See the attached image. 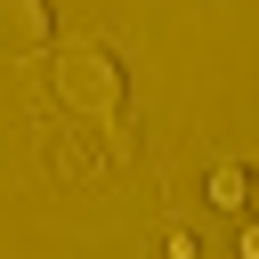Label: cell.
Here are the masks:
<instances>
[{"mask_svg":"<svg viewBox=\"0 0 259 259\" xmlns=\"http://www.w3.org/2000/svg\"><path fill=\"white\" fill-rule=\"evenodd\" d=\"M49 89H57L65 113H89V121H113L130 105V73H121V57L105 40H65L49 57Z\"/></svg>","mask_w":259,"mask_h":259,"instance_id":"cell-1","label":"cell"},{"mask_svg":"<svg viewBox=\"0 0 259 259\" xmlns=\"http://www.w3.org/2000/svg\"><path fill=\"white\" fill-rule=\"evenodd\" d=\"M49 40H57L49 0H0V57H40Z\"/></svg>","mask_w":259,"mask_h":259,"instance_id":"cell-2","label":"cell"},{"mask_svg":"<svg viewBox=\"0 0 259 259\" xmlns=\"http://www.w3.org/2000/svg\"><path fill=\"white\" fill-rule=\"evenodd\" d=\"M243 259H259V227H251V235H243Z\"/></svg>","mask_w":259,"mask_h":259,"instance_id":"cell-4","label":"cell"},{"mask_svg":"<svg viewBox=\"0 0 259 259\" xmlns=\"http://www.w3.org/2000/svg\"><path fill=\"white\" fill-rule=\"evenodd\" d=\"M251 210H259V170H251Z\"/></svg>","mask_w":259,"mask_h":259,"instance_id":"cell-5","label":"cell"},{"mask_svg":"<svg viewBox=\"0 0 259 259\" xmlns=\"http://www.w3.org/2000/svg\"><path fill=\"white\" fill-rule=\"evenodd\" d=\"M210 202H219V210H243V202H251V170H235V162L210 170Z\"/></svg>","mask_w":259,"mask_h":259,"instance_id":"cell-3","label":"cell"}]
</instances>
